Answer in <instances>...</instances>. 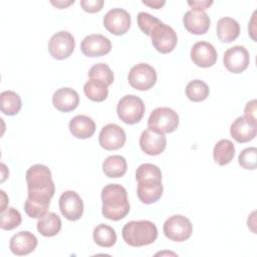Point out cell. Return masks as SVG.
Here are the masks:
<instances>
[{
  "label": "cell",
  "mask_w": 257,
  "mask_h": 257,
  "mask_svg": "<svg viewBox=\"0 0 257 257\" xmlns=\"http://www.w3.org/2000/svg\"><path fill=\"white\" fill-rule=\"evenodd\" d=\"M183 23L189 32L200 35L209 30L211 20L205 11H196L191 9L184 14Z\"/></svg>",
  "instance_id": "d6986e66"
},
{
  "label": "cell",
  "mask_w": 257,
  "mask_h": 257,
  "mask_svg": "<svg viewBox=\"0 0 257 257\" xmlns=\"http://www.w3.org/2000/svg\"><path fill=\"white\" fill-rule=\"evenodd\" d=\"M185 91H186L187 97L190 100L195 102H200L205 100L209 96L210 89L206 82L200 79H195L190 81L187 84Z\"/></svg>",
  "instance_id": "f546056e"
},
{
  "label": "cell",
  "mask_w": 257,
  "mask_h": 257,
  "mask_svg": "<svg viewBox=\"0 0 257 257\" xmlns=\"http://www.w3.org/2000/svg\"><path fill=\"white\" fill-rule=\"evenodd\" d=\"M80 49L85 56L98 57L110 51L111 43L110 40L102 34H90L82 39Z\"/></svg>",
  "instance_id": "5bb4252c"
},
{
  "label": "cell",
  "mask_w": 257,
  "mask_h": 257,
  "mask_svg": "<svg viewBox=\"0 0 257 257\" xmlns=\"http://www.w3.org/2000/svg\"><path fill=\"white\" fill-rule=\"evenodd\" d=\"M93 241L100 247L109 248L116 241V233L114 229L106 224H99L93 229Z\"/></svg>",
  "instance_id": "83f0119b"
},
{
  "label": "cell",
  "mask_w": 257,
  "mask_h": 257,
  "mask_svg": "<svg viewBox=\"0 0 257 257\" xmlns=\"http://www.w3.org/2000/svg\"><path fill=\"white\" fill-rule=\"evenodd\" d=\"M49 205L50 203L48 202H41L27 198L24 203V211L31 218H40L47 213Z\"/></svg>",
  "instance_id": "d6a6232c"
},
{
  "label": "cell",
  "mask_w": 257,
  "mask_h": 257,
  "mask_svg": "<svg viewBox=\"0 0 257 257\" xmlns=\"http://www.w3.org/2000/svg\"><path fill=\"white\" fill-rule=\"evenodd\" d=\"M150 36L154 47L161 53L173 51L178 42L176 31L162 21L152 30Z\"/></svg>",
  "instance_id": "ba28073f"
},
{
  "label": "cell",
  "mask_w": 257,
  "mask_h": 257,
  "mask_svg": "<svg viewBox=\"0 0 257 257\" xmlns=\"http://www.w3.org/2000/svg\"><path fill=\"white\" fill-rule=\"evenodd\" d=\"M52 103L59 111L68 112L77 107L79 103V95L70 87H61L53 93Z\"/></svg>",
  "instance_id": "ffe728a7"
},
{
  "label": "cell",
  "mask_w": 257,
  "mask_h": 257,
  "mask_svg": "<svg viewBox=\"0 0 257 257\" xmlns=\"http://www.w3.org/2000/svg\"><path fill=\"white\" fill-rule=\"evenodd\" d=\"M75 46V40L68 31H58L51 36L48 42V51L55 59H64L70 56Z\"/></svg>",
  "instance_id": "9c48e42d"
},
{
  "label": "cell",
  "mask_w": 257,
  "mask_h": 257,
  "mask_svg": "<svg viewBox=\"0 0 257 257\" xmlns=\"http://www.w3.org/2000/svg\"><path fill=\"white\" fill-rule=\"evenodd\" d=\"M188 4L192 7V10H196V11H204L205 9L209 8V6H211L213 4L212 0H202V1H188Z\"/></svg>",
  "instance_id": "f35d334b"
},
{
  "label": "cell",
  "mask_w": 257,
  "mask_h": 257,
  "mask_svg": "<svg viewBox=\"0 0 257 257\" xmlns=\"http://www.w3.org/2000/svg\"><path fill=\"white\" fill-rule=\"evenodd\" d=\"M116 112L120 120L127 124L139 122L145 113V103L142 98L134 94L124 95L119 99Z\"/></svg>",
  "instance_id": "5b68a950"
},
{
  "label": "cell",
  "mask_w": 257,
  "mask_h": 257,
  "mask_svg": "<svg viewBox=\"0 0 257 257\" xmlns=\"http://www.w3.org/2000/svg\"><path fill=\"white\" fill-rule=\"evenodd\" d=\"M138 25L140 29L147 35H151L152 30L161 22L160 19L157 17L147 13V12H140L137 17Z\"/></svg>",
  "instance_id": "d590c367"
},
{
  "label": "cell",
  "mask_w": 257,
  "mask_h": 257,
  "mask_svg": "<svg viewBox=\"0 0 257 257\" xmlns=\"http://www.w3.org/2000/svg\"><path fill=\"white\" fill-rule=\"evenodd\" d=\"M37 238L29 231H20L13 235L9 242L11 252L17 256L27 255L33 252L37 246Z\"/></svg>",
  "instance_id": "ac0fdd59"
},
{
  "label": "cell",
  "mask_w": 257,
  "mask_h": 257,
  "mask_svg": "<svg viewBox=\"0 0 257 257\" xmlns=\"http://www.w3.org/2000/svg\"><path fill=\"white\" fill-rule=\"evenodd\" d=\"M179 125L178 113L170 107L155 108L148 119L149 128L162 134L173 133Z\"/></svg>",
  "instance_id": "277c9868"
},
{
  "label": "cell",
  "mask_w": 257,
  "mask_h": 257,
  "mask_svg": "<svg viewBox=\"0 0 257 257\" xmlns=\"http://www.w3.org/2000/svg\"><path fill=\"white\" fill-rule=\"evenodd\" d=\"M125 140L126 136L123 128L115 123H108L104 125L98 136L100 147L107 151H113L122 148Z\"/></svg>",
  "instance_id": "4fadbf2b"
},
{
  "label": "cell",
  "mask_w": 257,
  "mask_h": 257,
  "mask_svg": "<svg viewBox=\"0 0 257 257\" xmlns=\"http://www.w3.org/2000/svg\"><path fill=\"white\" fill-rule=\"evenodd\" d=\"M102 215L111 221L123 219L130 212L127 192L119 184H108L101 190Z\"/></svg>",
  "instance_id": "7a4b0ae2"
},
{
  "label": "cell",
  "mask_w": 257,
  "mask_h": 257,
  "mask_svg": "<svg viewBox=\"0 0 257 257\" xmlns=\"http://www.w3.org/2000/svg\"><path fill=\"white\" fill-rule=\"evenodd\" d=\"M59 210L67 220H79L83 213L82 199L74 191H65L59 198Z\"/></svg>",
  "instance_id": "8fae6325"
},
{
  "label": "cell",
  "mask_w": 257,
  "mask_h": 257,
  "mask_svg": "<svg viewBox=\"0 0 257 257\" xmlns=\"http://www.w3.org/2000/svg\"><path fill=\"white\" fill-rule=\"evenodd\" d=\"M103 0H81L80 5L82 9L89 13H95L101 10L103 6Z\"/></svg>",
  "instance_id": "8d00e7d4"
},
{
  "label": "cell",
  "mask_w": 257,
  "mask_h": 257,
  "mask_svg": "<svg viewBox=\"0 0 257 257\" xmlns=\"http://www.w3.org/2000/svg\"><path fill=\"white\" fill-rule=\"evenodd\" d=\"M217 36L222 42H232L240 34L239 23L231 17H222L217 22Z\"/></svg>",
  "instance_id": "603a6c76"
},
{
  "label": "cell",
  "mask_w": 257,
  "mask_h": 257,
  "mask_svg": "<svg viewBox=\"0 0 257 257\" xmlns=\"http://www.w3.org/2000/svg\"><path fill=\"white\" fill-rule=\"evenodd\" d=\"M22 106V100L18 93L13 90H4L0 94L1 111L6 115H15Z\"/></svg>",
  "instance_id": "484cf974"
},
{
  "label": "cell",
  "mask_w": 257,
  "mask_h": 257,
  "mask_svg": "<svg viewBox=\"0 0 257 257\" xmlns=\"http://www.w3.org/2000/svg\"><path fill=\"white\" fill-rule=\"evenodd\" d=\"M131 15L122 8H112L103 17L104 27L114 35L124 34L131 27Z\"/></svg>",
  "instance_id": "30bf717a"
},
{
  "label": "cell",
  "mask_w": 257,
  "mask_h": 257,
  "mask_svg": "<svg viewBox=\"0 0 257 257\" xmlns=\"http://www.w3.org/2000/svg\"><path fill=\"white\" fill-rule=\"evenodd\" d=\"M127 79L131 86L135 89L148 90L155 85L157 72L152 65L141 62L131 68Z\"/></svg>",
  "instance_id": "52a82bcc"
},
{
  "label": "cell",
  "mask_w": 257,
  "mask_h": 257,
  "mask_svg": "<svg viewBox=\"0 0 257 257\" xmlns=\"http://www.w3.org/2000/svg\"><path fill=\"white\" fill-rule=\"evenodd\" d=\"M21 214L15 208H7L1 212L0 227L3 230H13L21 224Z\"/></svg>",
  "instance_id": "1f68e13d"
},
{
  "label": "cell",
  "mask_w": 257,
  "mask_h": 257,
  "mask_svg": "<svg viewBox=\"0 0 257 257\" xmlns=\"http://www.w3.org/2000/svg\"><path fill=\"white\" fill-rule=\"evenodd\" d=\"M167 146V139L164 134L151 128L144 131L140 138L142 151L150 156H158L164 152Z\"/></svg>",
  "instance_id": "9a60e30c"
},
{
  "label": "cell",
  "mask_w": 257,
  "mask_h": 257,
  "mask_svg": "<svg viewBox=\"0 0 257 257\" xmlns=\"http://www.w3.org/2000/svg\"><path fill=\"white\" fill-rule=\"evenodd\" d=\"M256 158L257 150L254 147L246 148L239 154L238 162L239 165L246 170H255L256 169Z\"/></svg>",
  "instance_id": "836d02e7"
},
{
  "label": "cell",
  "mask_w": 257,
  "mask_h": 257,
  "mask_svg": "<svg viewBox=\"0 0 257 257\" xmlns=\"http://www.w3.org/2000/svg\"><path fill=\"white\" fill-rule=\"evenodd\" d=\"M257 125L252 124L244 116L237 117L230 126L232 138L238 143H247L256 137Z\"/></svg>",
  "instance_id": "44dd1931"
},
{
  "label": "cell",
  "mask_w": 257,
  "mask_h": 257,
  "mask_svg": "<svg viewBox=\"0 0 257 257\" xmlns=\"http://www.w3.org/2000/svg\"><path fill=\"white\" fill-rule=\"evenodd\" d=\"M69 131L77 139H88L95 132V122L87 115L78 114L70 119Z\"/></svg>",
  "instance_id": "7402d4cb"
},
{
  "label": "cell",
  "mask_w": 257,
  "mask_h": 257,
  "mask_svg": "<svg viewBox=\"0 0 257 257\" xmlns=\"http://www.w3.org/2000/svg\"><path fill=\"white\" fill-rule=\"evenodd\" d=\"M163 231L168 239L175 242H183L191 237L193 225L187 217L183 215H173L165 221Z\"/></svg>",
  "instance_id": "8992f818"
},
{
  "label": "cell",
  "mask_w": 257,
  "mask_h": 257,
  "mask_svg": "<svg viewBox=\"0 0 257 257\" xmlns=\"http://www.w3.org/2000/svg\"><path fill=\"white\" fill-rule=\"evenodd\" d=\"M217 51L215 47L207 41L196 42L191 49V59L200 67H210L217 61Z\"/></svg>",
  "instance_id": "2e32d148"
},
{
  "label": "cell",
  "mask_w": 257,
  "mask_h": 257,
  "mask_svg": "<svg viewBox=\"0 0 257 257\" xmlns=\"http://www.w3.org/2000/svg\"><path fill=\"white\" fill-rule=\"evenodd\" d=\"M143 3L145 4V5H148V6H150V7H152V8H155V9H159V8H161L162 6H164L165 5V3H166V1H160V0H154V1H143Z\"/></svg>",
  "instance_id": "ab89813d"
},
{
  "label": "cell",
  "mask_w": 257,
  "mask_h": 257,
  "mask_svg": "<svg viewBox=\"0 0 257 257\" xmlns=\"http://www.w3.org/2000/svg\"><path fill=\"white\" fill-rule=\"evenodd\" d=\"M122 238L133 247H142L154 243L158 237L157 226L148 220L127 222L121 230Z\"/></svg>",
  "instance_id": "3957f363"
},
{
  "label": "cell",
  "mask_w": 257,
  "mask_h": 257,
  "mask_svg": "<svg viewBox=\"0 0 257 257\" xmlns=\"http://www.w3.org/2000/svg\"><path fill=\"white\" fill-rule=\"evenodd\" d=\"M88 76L90 79L101 81L107 86H109L114 79L113 72L110 69V67L102 62L92 65L88 71Z\"/></svg>",
  "instance_id": "4dcf8cb0"
},
{
  "label": "cell",
  "mask_w": 257,
  "mask_h": 257,
  "mask_svg": "<svg viewBox=\"0 0 257 257\" xmlns=\"http://www.w3.org/2000/svg\"><path fill=\"white\" fill-rule=\"evenodd\" d=\"M223 62L230 72L241 73L249 65V52L244 46L235 45L225 51Z\"/></svg>",
  "instance_id": "7c38bea8"
},
{
  "label": "cell",
  "mask_w": 257,
  "mask_h": 257,
  "mask_svg": "<svg viewBox=\"0 0 257 257\" xmlns=\"http://www.w3.org/2000/svg\"><path fill=\"white\" fill-rule=\"evenodd\" d=\"M244 117L250 121L252 124L257 125L256 120V99L248 101L244 108Z\"/></svg>",
  "instance_id": "74e56055"
},
{
  "label": "cell",
  "mask_w": 257,
  "mask_h": 257,
  "mask_svg": "<svg viewBox=\"0 0 257 257\" xmlns=\"http://www.w3.org/2000/svg\"><path fill=\"white\" fill-rule=\"evenodd\" d=\"M25 178L28 189L27 198L50 203L55 192V185L48 167L42 164L33 165L27 170Z\"/></svg>",
  "instance_id": "6da1fadb"
},
{
  "label": "cell",
  "mask_w": 257,
  "mask_h": 257,
  "mask_svg": "<svg viewBox=\"0 0 257 257\" xmlns=\"http://www.w3.org/2000/svg\"><path fill=\"white\" fill-rule=\"evenodd\" d=\"M51 4H53L54 6L58 7V8H65L67 6H69L70 4L74 3V0H69V1H50Z\"/></svg>",
  "instance_id": "60d3db41"
},
{
  "label": "cell",
  "mask_w": 257,
  "mask_h": 257,
  "mask_svg": "<svg viewBox=\"0 0 257 257\" xmlns=\"http://www.w3.org/2000/svg\"><path fill=\"white\" fill-rule=\"evenodd\" d=\"M61 229V220L58 215L48 212L40 217L37 221L38 232L45 237H52L59 233Z\"/></svg>",
  "instance_id": "cb8c5ba5"
},
{
  "label": "cell",
  "mask_w": 257,
  "mask_h": 257,
  "mask_svg": "<svg viewBox=\"0 0 257 257\" xmlns=\"http://www.w3.org/2000/svg\"><path fill=\"white\" fill-rule=\"evenodd\" d=\"M162 179H143L138 181V197L144 204L156 203L163 194Z\"/></svg>",
  "instance_id": "e0dca14e"
},
{
  "label": "cell",
  "mask_w": 257,
  "mask_h": 257,
  "mask_svg": "<svg viewBox=\"0 0 257 257\" xmlns=\"http://www.w3.org/2000/svg\"><path fill=\"white\" fill-rule=\"evenodd\" d=\"M137 181L143 179H162L161 169L154 164H142L136 171Z\"/></svg>",
  "instance_id": "e575fe53"
},
{
  "label": "cell",
  "mask_w": 257,
  "mask_h": 257,
  "mask_svg": "<svg viewBox=\"0 0 257 257\" xmlns=\"http://www.w3.org/2000/svg\"><path fill=\"white\" fill-rule=\"evenodd\" d=\"M83 91L85 95L92 101H103L108 94L107 85L101 81L95 79H89L83 85Z\"/></svg>",
  "instance_id": "f1b7e54d"
},
{
  "label": "cell",
  "mask_w": 257,
  "mask_h": 257,
  "mask_svg": "<svg viewBox=\"0 0 257 257\" xmlns=\"http://www.w3.org/2000/svg\"><path fill=\"white\" fill-rule=\"evenodd\" d=\"M235 155V147L230 140H220L214 147L213 158L214 161L220 165L225 166L229 164Z\"/></svg>",
  "instance_id": "4316f807"
},
{
  "label": "cell",
  "mask_w": 257,
  "mask_h": 257,
  "mask_svg": "<svg viewBox=\"0 0 257 257\" xmlns=\"http://www.w3.org/2000/svg\"><path fill=\"white\" fill-rule=\"evenodd\" d=\"M126 161L119 155L107 157L102 163V171L108 178H120L126 172Z\"/></svg>",
  "instance_id": "d4e9b609"
}]
</instances>
